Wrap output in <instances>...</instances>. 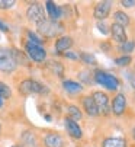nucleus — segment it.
<instances>
[{"label":"nucleus","mask_w":135,"mask_h":147,"mask_svg":"<svg viewBox=\"0 0 135 147\" xmlns=\"http://www.w3.org/2000/svg\"><path fill=\"white\" fill-rule=\"evenodd\" d=\"M36 25H38V32L42 34L44 36H48V38L57 36L62 31V26L57 20H51V19H44L42 22H39Z\"/></svg>","instance_id":"f257e3e1"},{"label":"nucleus","mask_w":135,"mask_h":147,"mask_svg":"<svg viewBox=\"0 0 135 147\" xmlns=\"http://www.w3.org/2000/svg\"><path fill=\"white\" fill-rule=\"evenodd\" d=\"M95 80L99 83L100 86L109 89V90H116L119 88V82L115 76H112L109 73H105V71H96L95 74Z\"/></svg>","instance_id":"f03ea898"},{"label":"nucleus","mask_w":135,"mask_h":147,"mask_svg":"<svg viewBox=\"0 0 135 147\" xmlns=\"http://www.w3.org/2000/svg\"><path fill=\"white\" fill-rule=\"evenodd\" d=\"M19 92L22 95H35V93H44V92H47V89H45V86L41 85V83L28 79V80H24L19 85Z\"/></svg>","instance_id":"7ed1b4c3"},{"label":"nucleus","mask_w":135,"mask_h":147,"mask_svg":"<svg viewBox=\"0 0 135 147\" xmlns=\"http://www.w3.org/2000/svg\"><path fill=\"white\" fill-rule=\"evenodd\" d=\"M16 61L9 50L0 48V70L5 73H10L16 69Z\"/></svg>","instance_id":"20e7f679"},{"label":"nucleus","mask_w":135,"mask_h":147,"mask_svg":"<svg viewBox=\"0 0 135 147\" xmlns=\"http://www.w3.org/2000/svg\"><path fill=\"white\" fill-rule=\"evenodd\" d=\"M92 99L95 100V105L97 108V112L99 114H103V115H107L110 112V105H109V98L106 93L103 92H95L92 95Z\"/></svg>","instance_id":"39448f33"},{"label":"nucleus","mask_w":135,"mask_h":147,"mask_svg":"<svg viewBox=\"0 0 135 147\" xmlns=\"http://www.w3.org/2000/svg\"><path fill=\"white\" fill-rule=\"evenodd\" d=\"M26 16H28V19L31 20V22L39 24V22H42V20L45 19V12H44V9H42L41 5L34 3V5H31V6L28 7Z\"/></svg>","instance_id":"423d86ee"},{"label":"nucleus","mask_w":135,"mask_h":147,"mask_svg":"<svg viewBox=\"0 0 135 147\" xmlns=\"http://www.w3.org/2000/svg\"><path fill=\"white\" fill-rule=\"evenodd\" d=\"M26 53L34 61H38V63L44 61L45 57H47V53H45V50L41 45H34L31 42L26 44Z\"/></svg>","instance_id":"0eeeda50"},{"label":"nucleus","mask_w":135,"mask_h":147,"mask_svg":"<svg viewBox=\"0 0 135 147\" xmlns=\"http://www.w3.org/2000/svg\"><path fill=\"white\" fill-rule=\"evenodd\" d=\"M110 6H112L110 2H99V3L95 6L93 16H95L97 20L106 19V18L109 16V13H110Z\"/></svg>","instance_id":"6e6552de"},{"label":"nucleus","mask_w":135,"mask_h":147,"mask_svg":"<svg viewBox=\"0 0 135 147\" xmlns=\"http://www.w3.org/2000/svg\"><path fill=\"white\" fill-rule=\"evenodd\" d=\"M125 108H126V98L124 96V93H118L114 98V102H112V112L115 115H122Z\"/></svg>","instance_id":"1a4fd4ad"},{"label":"nucleus","mask_w":135,"mask_h":147,"mask_svg":"<svg viewBox=\"0 0 135 147\" xmlns=\"http://www.w3.org/2000/svg\"><path fill=\"white\" fill-rule=\"evenodd\" d=\"M65 128H67V133H69L73 138H81L83 133H81V128L79 127V124L70 118H65Z\"/></svg>","instance_id":"9d476101"},{"label":"nucleus","mask_w":135,"mask_h":147,"mask_svg":"<svg viewBox=\"0 0 135 147\" xmlns=\"http://www.w3.org/2000/svg\"><path fill=\"white\" fill-rule=\"evenodd\" d=\"M110 34H112V38H114L115 41H118L119 44H122V42H125V41H126V32H125L124 26H121L118 24H112Z\"/></svg>","instance_id":"9b49d317"},{"label":"nucleus","mask_w":135,"mask_h":147,"mask_svg":"<svg viewBox=\"0 0 135 147\" xmlns=\"http://www.w3.org/2000/svg\"><path fill=\"white\" fill-rule=\"evenodd\" d=\"M44 143L47 147H64V140L58 134H47Z\"/></svg>","instance_id":"f8f14e48"},{"label":"nucleus","mask_w":135,"mask_h":147,"mask_svg":"<svg viewBox=\"0 0 135 147\" xmlns=\"http://www.w3.org/2000/svg\"><path fill=\"white\" fill-rule=\"evenodd\" d=\"M83 108H84V111H86L90 117H96V115H99L97 108H96L95 100L92 99V96H86V98H83Z\"/></svg>","instance_id":"ddd939ff"},{"label":"nucleus","mask_w":135,"mask_h":147,"mask_svg":"<svg viewBox=\"0 0 135 147\" xmlns=\"http://www.w3.org/2000/svg\"><path fill=\"white\" fill-rule=\"evenodd\" d=\"M71 45H73V39L70 36H61L55 42V50H57V53H64Z\"/></svg>","instance_id":"4468645a"},{"label":"nucleus","mask_w":135,"mask_h":147,"mask_svg":"<svg viewBox=\"0 0 135 147\" xmlns=\"http://www.w3.org/2000/svg\"><path fill=\"white\" fill-rule=\"evenodd\" d=\"M45 6H47V10H48V15H50L51 20H57L61 16V10L54 2H47Z\"/></svg>","instance_id":"2eb2a0df"},{"label":"nucleus","mask_w":135,"mask_h":147,"mask_svg":"<svg viewBox=\"0 0 135 147\" xmlns=\"http://www.w3.org/2000/svg\"><path fill=\"white\" fill-rule=\"evenodd\" d=\"M103 147H126V143L125 140L118 138V137H109V138H105Z\"/></svg>","instance_id":"dca6fc26"},{"label":"nucleus","mask_w":135,"mask_h":147,"mask_svg":"<svg viewBox=\"0 0 135 147\" xmlns=\"http://www.w3.org/2000/svg\"><path fill=\"white\" fill-rule=\"evenodd\" d=\"M62 86H64V89H65L67 92H70V93H79V92H81V89H83L80 83L73 82V80H65V82L62 83Z\"/></svg>","instance_id":"f3484780"},{"label":"nucleus","mask_w":135,"mask_h":147,"mask_svg":"<svg viewBox=\"0 0 135 147\" xmlns=\"http://www.w3.org/2000/svg\"><path fill=\"white\" fill-rule=\"evenodd\" d=\"M114 19H115V24L121 25V26H126L129 24V18L126 13H124L122 10H116L114 13Z\"/></svg>","instance_id":"a211bd4d"},{"label":"nucleus","mask_w":135,"mask_h":147,"mask_svg":"<svg viewBox=\"0 0 135 147\" xmlns=\"http://www.w3.org/2000/svg\"><path fill=\"white\" fill-rule=\"evenodd\" d=\"M81 117L83 115H81L80 109L77 107H74V105H70L69 107V118L73 121H79V119H81Z\"/></svg>","instance_id":"6ab92c4d"},{"label":"nucleus","mask_w":135,"mask_h":147,"mask_svg":"<svg viewBox=\"0 0 135 147\" xmlns=\"http://www.w3.org/2000/svg\"><path fill=\"white\" fill-rule=\"evenodd\" d=\"M22 138H24V143L26 147H36V140L32 133H25Z\"/></svg>","instance_id":"aec40b11"},{"label":"nucleus","mask_w":135,"mask_h":147,"mask_svg":"<svg viewBox=\"0 0 135 147\" xmlns=\"http://www.w3.org/2000/svg\"><path fill=\"white\" fill-rule=\"evenodd\" d=\"M134 47H135L134 41H125V42H122V44L119 45V51H121V53H132Z\"/></svg>","instance_id":"412c9836"},{"label":"nucleus","mask_w":135,"mask_h":147,"mask_svg":"<svg viewBox=\"0 0 135 147\" xmlns=\"http://www.w3.org/2000/svg\"><path fill=\"white\" fill-rule=\"evenodd\" d=\"M10 95H12L10 88L6 85V83L0 82V96H2L3 99H7V98H10Z\"/></svg>","instance_id":"4be33fe9"},{"label":"nucleus","mask_w":135,"mask_h":147,"mask_svg":"<svg viewBox=\"0 0 135 147\" xmlns=\"http://www.w3.org/2000/svg\"><path fill=\"white\" fill-rule=\"evenodd\" d=\"M131 61H132V58H131L129 55H124V57H119V58H116V60H115V63H116L118 66H121V67L128 66Z\"/></svg>","instance_id":"5701e85b"},{"label":"nucleus","mask_w":135,"mask_h":147,"mask_svg":"<svg viewBox=\"0 0 135 147\" xmlns=\"http://www.w3.org/2000/svg\"><path fill=\"white\" fill-rule=\"evenodd\" d=\"M81 58L86 63H90V64H96V58L92 54H87V53H81Z\"/></svg>","instance_id":"b1692460"},{"label":"nucleus","mask_w":135,"mask_h":147,"mask_svg":"<svg viewBox=\"0 0 135 147\" xmlns=\"http://www.w3.org/2000/svg\"><path fill=\"white\" fill-rule=\"evenodd\" d=\"M15 5V0H0V9H9Z\"/></svg>","instance_id":"393cba45"},{"label":"nucleus","mask_w":135,"mask_h":147,"mask_svg":"<svg viewBox=\"0 0 135 147\" xmlns=\"http://www.w3.org/2000/svg\"><path fill=\"white\" fill-rule=\"evenodd\" d=\"M28 36H29V39H31V44H34V45H41V39H39L34 32H28Z\"/></svg>","instance_id":"a878e982"},{"label":"nucleus","mask_w":135,"mask_h":147,"mask_svg":"<svg viewBox=\"0 0 135 147\" xmlns=\"http://www.w3.org/2000/svg\"><path fill=\"white\" fill-rule=\"evenodd\" d=\"M97 29H99L102 34H105V35H106V34H109V31H107V26H106L103 22H99V24H97Z\"/></svg>","instance_id":"bb28decb"},{"label":"nucleus","mask_w":135,"mask_h":147,"mask_svg":"<svg viewBox=\"0 0 135 147\" xmlns=\"http://www.w3.org/2000/svg\"><path fill=\"white\" fill-rule=\"evenodd\" d=\"M121 5L125 7H132V6H135V0H122Z\"/></svg>","instance_id":"cd10ccee"},{"label":"nucleus","mask_w":135,"mask_h":147,"mask_svg":"<svg viewBox=\"0 0 135 147\" xmlns=\"http://www.w3.org/2000/svg\"><path fill=\"white\" fill-rule=\"evenodd\" d=\"M0 31H5V32H6V31H9L7 25H6V24H3L2 20H0Z\"/></svg>","instance_id":"c85d7f7f"},{"label":"nucleus","mask_w":135,"mask_h":147,"mask_svg":"<svg viewBox=\"0 0 135 147\" xmlns=\"http://www.w3.org/2000/svg\"><path fill=\"white\" fill-rule=\"evenodd\" d=\"M65 55L70 58H77V54H71V53H65Z\"/></svg>","instance_id":"c756f323"},{"label":"nucleus","mask_w":135,"mask_h":147,"mask_svg":"<svg viewBox=\"0 0 135 147\" xmlns=\"http://www.w3.org/2000/svg\"><path fill=\"white\" fill-rule=\"evenodd\" d=\"M2 105H3V98L0 96V107H2Z\"/></svg>","instance_id":"7c9ffc66"},{"label":"nucleus","mask_w":135,"mask_h":147,"mask_svg":"<svg viewBox=\"0 0 135 147\" xmlns=\"http://www.w3.org/2000/svg\"><path fill=\"white\" fill-rule=\"evenodd\" d=\"M132 137H134V138H135V128H134V130H132Z\"/></svg>","instance_id":"2f4dec72"},{"label":"nucleus","mask_w":135,"mask_h":147,"mask_svg":"<svg viewBox=\"0 0 135 147\" xmlns=\"http://www.w3.org/2000/svg\"><path fill=\"white\" fill-rule=\"evenodd\" d=\"M12 147H22V146H12Z\"/></svg>","instance_id":"473e14b6"},{"label":"nucleus","mask_w":135,"mask_h":147,"mask_svg":"<svg viewBox=\"0 0 135 147\" xmlns=\"http://www.w3.org/2000/svg\"><path fill=\"white\" fill-rule=\"evenodd\" d=\"M0 131H2V125H0Z\"/></svg>","instance_id":"72a5a7b5"}]
</instances>
